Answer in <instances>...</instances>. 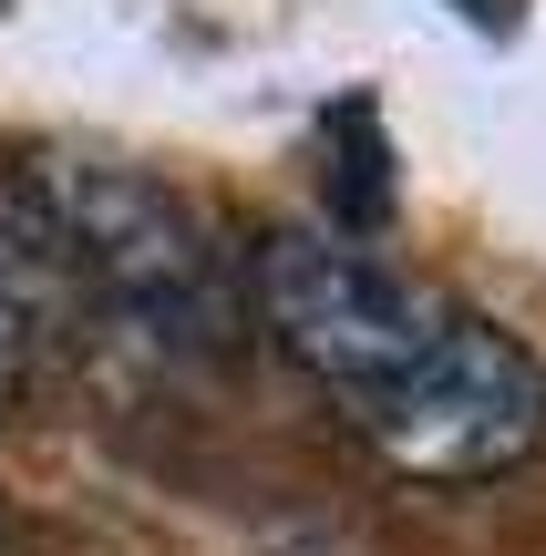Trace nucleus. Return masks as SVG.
I'll return each mask as SVG.
<instances>
[{
	"label": "nucleus",
	"mask_w": 546,
	"mask_h": 556,
	"mask_svg": "<svg viewBox=\"0 0 546 556\" xmlns=\"http://www.w3.org/2000/svg\"><path fill=\"white\" fill-rule=\"evenodd\" d=\"M444 11H465L474 31H516V11H526V0H444Z\"/></svg>",
	"instance_id": "nucleus-4"
},
{
	"label": "nucleus",
	"mask_w": 546,
	"mask_h": 556,
	"mask_svg": "<svg viewBox=\"0 0 546 556\" xmlns=\"http://www.w3.org/2000/svg\"><path fill=\"white\" fill-rule=\"evenodd\" d=\"M0 556H11V536H0Z\"/></svg>",
	"instance_id": "nucleus-5"
},
{
	"label": "nucleus",
	"mask_w": 546,
	"mask_h": 556,
	"mask_svg": "<svg viewBox=\"0 0 546 556\" xmlns=\"http://www.w3.org/2000/svg\"><path fill=\"white\" fill-rule=\"evenodd\" d=\"M279 361L371 443L433 484L506 475L546 443V371L454 289L351 238H258L238 268Z\"/></svg>",
	"instance_id": "nucleus-1"
},
{
	"label": "nucleus",
	"mask_w": 546,
	"mask_h": 556,
	"mask_svg": "<svg viewBox=\"0 0 546 556\" xmlns=\"http://www.w3.org/2000/svg\"><path fill=\"white\" fill-rule=\"evenodd\" d=\"M21 381H31V319H21V299L0 289V402H11Z\"/></svg>",
	"instance_id": "nucleus-3"
},
{
	"label": "nucleus",
	"mask_w": 546,
	"mask_h": 556,
	"mask_svg": "<svg viewBox=\"0 0 546 556\" xmlns=\"http://www.w3.org/2000/svg\"><path fill=\"white\" fill-rule=\"evenodd\" d=\"M11 227L31 238V258L52 278H73L114 319H135L144 340L217 351L247 319V278L227 258V238L206 227V206L176 197L165 176H144V165L31 155L11 176Z\"/></svg>",
	"instance_id": "nucleus-2"
}]
</instances>
